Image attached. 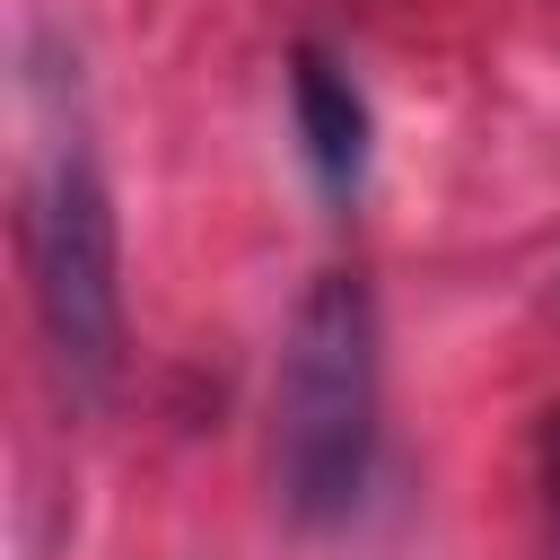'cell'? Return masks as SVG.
I'll list each match as a JSON object with an SVG mask.
<instances>
[{
	"label": "cell",
	"mask_w": 560,
	"mask_h": 560,
	"mask_svg": "<svg viewBox=\"0 0 560 560\" xmlns=\"http://www.w3.org/2000/svg\"><path fill=\"white\" fill-rule=\"evenodd\" d=\"M18 245H26V298H35V332L61 394L105 402L122 376V228L79 131H52L35 149Z\"/></svg>",
	"instance_id": "7a4b0ae2"
},
{
	"label": "cell",
	"mask_w": 560,
	"mask_h": 560,
	"mask_svg": "<svg viewBox=\"0 0 560 560\" xmlns=\"http://www.w3.org/2000/svg\"><path fill=\"white\" fill-rule=\"evenodd\" d=\"M289 122H298V149H306L324 201H359V184H368V149H376V122H368L359 79H350L324 44H298V61H289Z\"/></svg>",
	"instance_id": "3957f363"
},
{
	"label": "cell",
	"mask_w": 560,
	"mask_h": 560,
	"mask_svg": "<svg viewBox=\"0 0 560 560\" xmlns=\"http://www.w3.org/2000/svg\"><path fill=\"white\" fill-rule=\"evenodd\" d=\"M542 534H551V560H560V411L542 420Z\"/></svg>",
	"instance_id": "277c9868"
},
{
	"label": "cell",
	"mask_w": 560,
	"mask_h": 560,
	"mask_svg": "<svg viewBox=\"0 0 560 560\" xmlns=\"http://www.w3.org/2000/svg\"><path fill=\"white\" fill-rule=\"evenodd\" d=\"M385 438V341L376 298L350 271H315L289 306L271 368V499L298 534H332L359 516Z\"/></svg>",
	"instance_id": "6da1fadb"
}]
</instances>
